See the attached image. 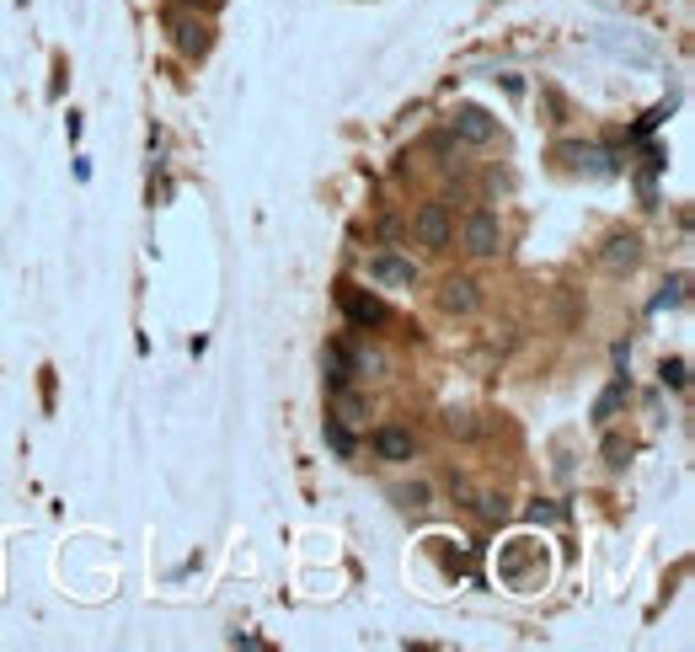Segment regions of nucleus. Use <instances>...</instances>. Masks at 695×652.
<instances>
[{
  "mask_svg": "<svg viewBox=\"0 0 695 652\" xmlns=\"http://www.w3.org/2000/svg\"><path fill=\"white\" fill-rule=\"evenodd\" d=\"M412 236L423 246H434V252H444L450 246V214H444V204H423L412 214Z\"/></svg>",
  "mask_w": 695,
  "mask_h": 652,
  "instance_id": "f257e3e1",
  "label": "nucleus"
},
{
  "mask_svg": "<svg viewBox=\"0 0 695 652\" xmlns=\"http://www.w3.org/2000/svg\"><path fill=\"white\" fill-rule=\"evenodd\" d=\"M498 246H503L498 214H471L466 220V252L471 257H498Z\"/></svg>",
  "mask_w": 695,
  "mask_h": 652,
  "instance_id": "f03ea898",
  "label": "nucleus"
},
{
  "mask_svg": "<svg viewBox=\"0 0 695 652\" xmlns=\"http://www.w3.org/2000/svg\"><path fill=\"white\" fill-rule=\"evenodd\" d=\"M455 134L471 139V145H487V139L498 134V123H492L482 107H460V113H455Z\"/></svg>",
  "mask_w": 695,
  "mask_h": 652,
  "instance_id": "7ed1b4c3",
  "label": "nucleus"
},
{
  "mask_svg": "<svg viewBox=\"0 0 695 652\" xmlns=\"http://www.w3.org/2000/svg\"><path fill=\"white\" fill-rule=\"evenodd\" d=\"M369 273H375L380 284H396V289H412L417 284V268H412V262H401V257H391V252H380L375 262H369Z\"/></svg>",
  "mask_w": 695,
  "mask_h": 652,
  "instance_id": "20e7f679",
  "label": "nucleus"
},
{
  "mask_svg": "<svg viewBox=\"0 0 695 652\" xmlns=\"http://www.w3.org/2000/svg\"><path fill=\"white\" fill-rule=\"evenodd\" d=\"M343 310L359 326H380V321H391V310H385L380 300H369V294H353V289H343Z\"/></svg>",
  "mask_w": 695,
  "mask_h": 652,
  "instance_id": "39448f33",
  "label": "nucleus"
},
{
  "mask_svg": "<svg viewBox=\"0 0 695 652\" xmlns=\"http://www.w3.org/2000/svg\"><path fill=\"white\" fill-rule=\"evenodd\" d=\"M375 455L380 460H412V433H401V428H380L375 433Z\"/></svg>",
  "mask_w": 695,
  "mask_h": 652,
  "instance_id": "423d86ee",
  "label": "nucleus"
},
{
  "mask_svg": "<svg viewBox=\"0 0 695 652\" xmlns=\"http://www.w3.org/2000/svg\"><path fill=\"white\" fill-rule=\"evenodd\" d=\"M444 310H450V316H471L476 310V284L471 278H450V284H444Z\"/></svg>",
  "mask_w": 695,
  "mask_h": 652,
  "instance_id": "0eeeda50",
  "label": "nucleus"
},
{
  "mask_svg": "<svg viewBox=\"0 0 695 652\" xmlns=\"http://www.w3.org/2000/svg\"><path fill=\"white\" fill-rule=\"evenodd\" d=\"M348 375H353V353H348L343 343H332V348H327V385H332V396L348 385Z\"/></svg>",
  "mask_w": 695,
  "mask_h": 652,
  "instance_id": "6e6552de",
  "label": "nucleus"
},
{
  "mask_svg": "<svg viewBox=\"0 0 695 652\" xmlns=\"http://www.w3.org/2000/svg\"><path fill=\"white\" fill-rule=\"evenodd\" d=\"M637 262V236H610L605 241V268H631Z\"/></svg>",
  "mask_w": 695,
  "mask_h": 652,
  "instance_id": "1a4fd4ad",
  "label": "nucleus"
},
{
  "mask_svg": "<svg viewBox=\"0 0 695 652\" xmlns=\"http://www.w3.org/2000/svg\"><path fill=\"white\" fill-rule=\"evenodd\" d=\"M177 43H182V54H204V27L198 22H188V17H177Z\"/></svg>",
  "mask_w": 695,
  "mask_h": 652,
  "instance_id": "9d476101",
  "label": "nucleus"
},
{
  "mask_svg": "<svg viewBox=\"0 0 695 652\" xmlns=\"http://www.w3.org/2000/svg\"><path fill=\"white\" fill-rule=\"evenodd\" d=\"M327 444L337 449V455H353V433H348V423H343V417H327Z\"/></svg>",
  "mask_w": 695,
  "mask_h": 652,
  "instance_id": "9b49d317",
  "label": "nucleus"
},
{
  "mask_svg": "<svg viewBox=\"0 0 695 652\" xmlns=\"http://www.w3.org/2000/svg\"><path fill=\"white\" fill-rule=\"evenodd\" d=\"M621 396H626V380H615L610 391L599 396V407H594V417H599V423H610V417H615V407H621Z\"/></svg>",
  "mask_w": 695,
  "mask_h": 652,
  "instance_id": "f8f14e48",
  "label": "nucleus"
},
{
  "mask_svg": "<svg viewBox=\"0 0 695 652\" xmlns=\"http://www.w3.org/2000/svg\"><path fill=\"white\" fill-rule=\"evenodd\" d=\"M337 396H343V391H337ZM337 417H343V423H359V417H364L359 396H343V401H337Z\"/></svg>",
  "mask_w": 695,
  "mask_h": 652,
  "instance_id": "ddd939ff",
  "label": "nucleus"
},
{
  "mask_svg": "<svg viewBox=\"0 0 695 652\" xmlns=\"http://www.w3.org/2000/svg\"><path fill=\"white\" fill-rule=\"evenodd\" d=\"M663 385H674V391L685 385V364H679V359H669V364H663Z\"/></svg>",
  "mask_w": 695,
  "mask_h": 652,
  "instance_id": "4468645a",
  "label": "nucleus"
},
{
  "mask_svg": "<svg viewBox=\"0 0 695 652\" xmlns=\"http://www.w3.org/2000/svg\"><path fill=\"white\" fill-rule=\"evenodd\" d=\"M679 289H685V284H679V278H674V284H669V289H663L658 300H653V310H663V305H679V300H685V294H679Z\"/></svg>",
  "mask_w": 695,
  "mask_h": 652,
  "instance_id": "2eb2a0df",
  "label": "nucleus"
},
{
  "mask_svg": "<svg viewBox=\"0 0 695 652\" xmlns=\"http://www.w3.org/2000/svg\"><path fill=\"white\" fill-rule=\"evenodd\" d=\"M182 6H214V0H182Z\"/></svg>",
  "mask_w": 695,
  "mask_h": 652,
  "instance_id": "dca6fc26",
  "label": "nucleus"
}]
</instances>
